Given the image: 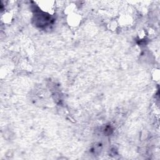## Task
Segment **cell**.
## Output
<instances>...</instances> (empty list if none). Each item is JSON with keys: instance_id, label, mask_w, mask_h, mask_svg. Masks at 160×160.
<instances>
[{"instance_id": "1", "label": "cell", "mask_w": 160, "mask_h": 160, "mask_svg": "<svg viewBox=\"0 0 160 160\" xmlns=\"http://www.w3.org/2000/svg\"><path fill=\"white\" fill-rule=\"evenodd\" d=\"M81 21V16L80 14L74 12L73 13L68 15L67 23L69 26L71 27H77L79 26Z\"/></svg>"}, {"instance_id": "2", "label": "cell", "mask_w": 160, "mask_h": 160, "mask_svg": "<svg viewBox=\"0 0 160 160\" xmlns=\"http://www.w3.org/2000/svg\"><path fill=\"white\" fill-rule=\"evenodd\" d=\"M51 1H41L40 2L39 7L42 11L49 14L54 13V5H51Z\"/></svg>"}, {"instance_id": "3", "label": "cell", "mask_w": 160, "mask_h": 160, "mask_svg": "<svg viewBox=\"0 0 160 160\" xmlns=\"http://www.w3.org/2000/svg\"><path fill=\"white\" fill-rule=\"evenodd\" d=\"M131 17L128 16H123L121 18H120V21H119V24H121L122 26H128L131 24Z\"/></svg>"}, {"instance_id": "4", "label": "cell", "mask_w": 160, "mask_h": 160, "mask_svg": "<svg viewBox=\"0 0 160 160\" xmlns=\"http://www.w3.org/2000/svg\"><path fill=\"white\" fill-rule=\"evenodd\" d=\"M13 16L9 13H6L2 16V21L5 24H9L12 21Z\"/></svg>"}, {"instance_id": "5", "label": "cell", "mask_w": 160, "mask_h": 160, "mask_svg": "<svg viewBox=\"0 0 160 160\" xmlns=\"http://www.w3.org/2000/svg\"><path fill=\"white\" fill-rule=\"evenodd\" d=\"M117 24H118V23H117L115 21L111 22V23L109 24V29L113 30V31L115 30L116 29H117V28L118 26Z\"/></svg>"}, {"instance_id": "6", "label": "cell", "mask_w": 160, "mask_h": 160, "mask_svg": "<svg viewBox=\"0 0 160 160\" xmlns=\"http://www.w3.org/2000/svg\"><path fill=\"white\" fill-rule=\"evenodd\" d=\"M153 77L154 78L155 81H159V70H155V73L153 74Z\"/></svg>"}]
</instances>
